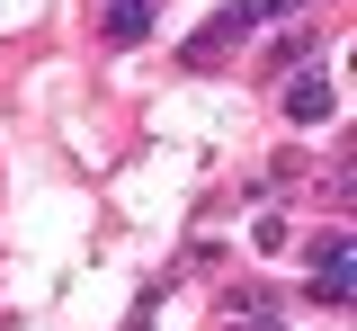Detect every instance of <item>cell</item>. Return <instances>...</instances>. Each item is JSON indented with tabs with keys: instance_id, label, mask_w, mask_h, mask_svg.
<instances>
[{
	"instance_id": "obj_1",
	"label": "cell",
	"mask_w": 357,
	"mask_h": 331,
	"mask_svg": "<svg viewBox=\"0 0 357 331\" xmlns=\"http://www.w3.org/2000/svg\"><path fill=\"white\" fill-rule=\"evenodd\" d=\"M295 9H304V0H223L215 18H206V36L188 45V63H215L223 45H241L250 27H268V18H295Z\"/></svg>"
},
{
	"instance_id": "obj_2",
	"label": "cell",
	"mask_w": 357,
	"mask_h": 331,
	"mask_svg": "<svg viewBox=\"0 0 357 331\" xmlns=\"http://www.w3.org/2000/svg\"><path fill=\"white\" fill-rule=\"evenodd\" d=\"M312 295L321 304H349L357 295V242L349 233H312Z\"/></svg>"
},
{
	"instance_id": "obj_3",
	"label": "cell",
	"mask_w": 357,
	"mask_h": 331,
	"mask_svg": "<svg viewBox=\"0 0 357 331\" xmlns=\"http://www.w3.org/2000/svg\"><path fill=\"white\" fill-rule=\"evenodd\" d=\"M286 117H295V126H331V117H340V90H331L321 72H295V81H286Z\"/></svg>"
},
{
	"instance_id": "obj_4",
	"label": "cell",
	"mask_w": 357,
	"mask_h": 331,
	"mask_svg": "<svg viewBox=\"0 0 357 331\" xmlns=\"http://www.w3.org/2000/svg\"><path fill=\"white\" fill-rule=\"evenodd\" d=\"M98 27H107V45H134L152 27V0H98Z\"/></svg>"
},
{
	"instance_id": "obj_5",
	"label": "cell",
	"mask_w": 357,
	"mask_h": 331,
	"mask_svg": "<svg viewBox=\"0 0 357 331\" xmlns=\"http://www.w3.org/2000/svg\"><path fill=\"white\" fill-rule=\"evenodd\" d=\"M241 331H286V323H241Z\"/></svg>"
}]
</instances>
